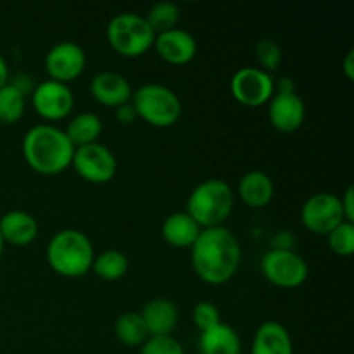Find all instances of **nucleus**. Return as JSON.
<instances>
[{"instance_id":"nucleus-23","label":"nucleus","mask_w":354,"mask_h":354,"mask_svg":"<svg viewBox=\"0 0 354 354\" xmlns=\"http://www.w3.org/2000/svg\"><path fill=\"white\" fill-rule=\"evenodd\" d=\"M114 335L121 344L128 348H140L149 339L147 328H145L144 320L137 311H127L120 315L114 322Z\"/></svg>"},{"instance_id":"nucleus-30","label":"nucleus","mask_w":354,"mask_h":354,"mask_svg":"<svg viewBox=\"0 0 354 354\" xmlns=\"http://www.w3.org/2000/svg\"><path fill=\"white\" fill-rule=\"evenodd\" d=\"M192 320L201 332L207 330L221 322L220 310L211 301H199L192 310Z\"/></svg>"},{"instance_id":"nucleus-3","label":"nucleus","mask_w":354,"mask_h":354,"mask_svg":"<svg viewBox=\"0 0 354 354\" xmlns=\"http://www.w3.org/2000/svg\"><path fill=\"white\" fill-rule=\"evenodd\" d=\"M93 244L86 234L76 228H64L52 235L47 244V263L57 275L80 279L92 270Z\"/></svg>"},{"instance_id":"nucleus-19","label":"nucleus","mask_w":354,"mask_h":354,"mask_svg":"<svg viewBox=\"0 0 354 354\" xmlns=\"http://www.w3.org/2000/svg\"><path fill=\"white\" fill-rule=\"evenodd\" d=\"M0 235L3 242H9L12 245L31 244L38 235L37 218L23 209L7 211L0 218Z\"/></svg>"},{"instance_id":"nucleus-25","label":"nucleus","mask_w":354,"mask_h":354,"mask_svg":"<svg viewBox=\"0 0 354 354\" xmlns=\"http://www.w3.org/2000/svg\"><path fill=\"white\" fill-rule=\"evenodd\" d=\"M26 97L12 83H6L0 88V123L14 124L24 116Z\"/></svg>"},{"instance_id":"nucleus-21","label":"nucleus","mask_w":354,"mask_h":354,"mask_svg":"<svg viewBox=\"0 0 354 354\" xmlns=\"http://www.w3.org/2000/svg\"><path fill=\"white\" fill-rule=\"evenodd\" d=\"M197 349L199 354H241L242 344L235 328L220 322L214 327L201 332Z\"/></svg>"},{"instance_id":"nucleus-31","label":"nucleus","mask_w":354,"mask_h":354,"mask_svg":"<svg viewBox=\"0 0 354 354\" xmlns=\"http://www.w3.org/2000/svg\"><path fill=\"white\" fill-rule=\"evenodd\" d=\"M342 213H344V220L349 223H354V187L349 185L346 192L341 197Z\"/></svg>"},{"instance_id":"nucleus-28","label":"nucleus","mask_w":354,"mask_h":354,"mask_svg":"<svg viewBox=\"0 0 354 354\" xmlns=\"http://www.w3.org/2000/svg\"><path fill=\"white\" fill-rule=\"evenodd\" d=\"M328 248L337 256H351L354 252V223L342 221L327 234Z\"/></svg>"},{"instance_id":"nucleus-33","label":"nucleus","mask_w":354,"mask_h":354,"mask_svg":"<svg viewBox=\"0 0 354 354\" xmlns=\"http://www.w3.org/2000/svg\"><path fill=\"white\" fill-rule=\"evenodd\" d=\"M275 92H296V83H294L292 78H289V76H282L279 82H275Z\"/></svg>"},{"instance_id":"nucleus-6","label":"nucleus","mask_w":354,"mask_h":354,"mask_svg":"<svg viewBox=\"0 0 354 354\" xmlns=\"http://www.w3.org/2000/svg\"><path fill=\"white\" fill-rule=\"evenodd\" d=\"M106 37L111 47L124 57H138L154 45L156 33L145 16L137 12H121L109 21Z\"/></svg>"},{"instance_id":"nucleus-24","label":"nucleus","mask_w":354,"mask_h":354,"mask_svg":"<svg viewBox=\"0 0 354 354\" xmlns=\"http://www.w3.org/2000/svg\"><path fill=\"white\" fill-rule=\"evenodd\" d=\"M128 266H130L128 258L118 249H106L99 256H95L92 263L93 273L106 282H116L123 279L128 272Z\"/></svg>"},{"instance_id":"nucleus-12","label":"nucleus","mask_w":354,"mask_h":354,"mask_svg":"<svg viewBox=\"0 0 354 354\" xmlns=\"http://www.w3.org/2000/svg\"><path fill=\"white\" fill-rule=\"evenodd\" d=\"M45 71L48 78L68 83L78 78L86 66V54L76 41L62 40L52 45L45 55Z\"/></svg>"},{"instance_id":"nucleus-8","label":"nucleus","mask_w":354,"mask_h":354,"mask_svg":"<svg viewBox=\"0 0 354 354\" xmlns=\"http://www.w3.org/2000/svg\"><path fill=\"white\" fill-rule=\"evenodd\" d=\"M71 166L78 173V176L95 185L111 182L118 171L116 156L100 142L76 147Z\"/></svg>"},{"instance_id":"nucleus-11","label":"nucleus","mask_w":354,"mask_h":354,"mask_svg":"<svg viewBox=\"0 0 354 354\" xmlns=\"http://www.w3.org/2000/svg\"><path fill=\"white\" fill-rule=\"evenodd\" d=\"M31 104L44 120L59 121L69 116L75 107V95L68 83L44 80L31 92Z\"/></svg>"},{"instance_id":"nucleus-17","label":"nucleus","mask_w":354,"mask_h":354,"mask_svg":"<svg viewBox=\"0 0 354 354\" xmlns=\"http://www.w3.org/2000/svg\"><path fill=\"white\" fill-rule=\"evenodd\" d=\"M251 354H294L292 337L280 322H265L254 332Z\"/></svg>"},{"instance_id":"nucleus-18","label":"nucleus","mask_w":354,"mask_h":354,"mask_svg":"<svg viewBox=\"0 0 354 354\" xmlns=\"http://www.w3.org/2000/svg\"><path fill=\"white\" fill-rule=\"evenodd\" d=\"M237 196L249 207H265L275 196V185L268 173L251 169L239 180Z\"/></svg>"},{"instance_id":"nucleus-26","label":"nucleus","mask_w":354,"mask_h":354,"mask_svg":"<svg viewBox=\"0 0 354 354\" xmlns=\"http://www.w3.org/2000/svg\"><path fill=\"white\" fill-rule=\"evenodd\" d=\"M149 26L152 28L156 35L162 33V31H168L176 28L180 21V7L175 2H169V0H162V2L154 3V6L149 9L147 16Z\"/></svg>"},{"instance_id":"nucleus-16","label":"nucleus","mask_w":354,"mask_h":354,"mask_svg":"<svg viewBox=\"0 0 354 354\" xmlns=\"http://www.w3.org/2000/svg\"><path fill=\"white\" fill-rule=\"evenodd\" d=\"M138 313L144 320L149 337L171 335L178 325V308L171 299H166V297L151 299Z\"/></svg>"},{"instance_id":"nucleus-27","label":"nucleus","mask_w":354,"mask_h":354,"mask_svg":"<svg viewBox=\"0 0 354 354\" xmlns=\"http://www.w3.org/2000/svg\"><path fill=\"white\" fill-rule=\"evenodd\" d=\"M254 54L259 68L263 71L270 73V75H272V71L279 69V66L282 64V48H280V45L273 38H261L256 44Z\"/></svg>"},{"instance_id":"nucleus-32","label":"nucleus","mask_w":354,"mask_h":354,"mask_svg":"<svg viewBox=\"0 0 354 354\" xmlns=\"http://www.w3.org/2000/svg\"><path fill=\"white\" fill-rule=\"evenodd\" d=\"M114 118H116V121H120L121 124H131L137 120V113H135L131 102H128L114 109Z\"/></svg>"},{"instance_id":"nucleus-13","label":"nucleus","mask_w":354,"mask_h":354,"mask_svg":"<svg viewBox=\"0 0 354 354\" xmlns=\"http://www.w3.org/2000/svg\"><path fill=\"white\" fill-rule=\"evenodd\" d=\"M268 118L273 128L282 133L299 130L306 118V106L297 92H275L268 100Z\"/></svg>"},{"instance_id":"nucleus-1","label":"nucleus","mask_w":354,"mask_h":354,"mask_svg":"<svg viewBox=\"0 0 354 354\" xmlns=\"http://www.w3.org/2000/svg\"><path fill=\"white\" fill-rule=\"evenodd\" d=\"M196 275L209 286L227 283L237 273L242 251L237 237L227 227L203 228L190 248Z\"/></svg>"},{"instance_id":"nucleus-14","label":"nucleus","mask_w":354,"mask_h":354,"mask_svg":"<svg viewBox=\"0 0 354 354\" xmlns=\"http://www.w3.org/2000/svg\"><path fill=\"white\" fill-rule=\"evenodd\" d=\"M152 47L156 48L162 61L176 66L187 64L197 54L196 38L192 33L182 30V28H173V30L158 33Z\"/></svg>"},{"instance_id":"nucleus-20","label":"nucleus","mask_w":354,"mask_h":354,"mask_svg":"<svg viewBox=\"0 0 354 354\" xmlns=\"http://www.w3.org/2000/svg\"><path fill=\"white\" fill-rule=\"evenodd\" d=\"M203 228L197 225V221L190 216L187 211H178L173 213L162 221L161 235L169 245L176 249L192 248L194 242L199 237Z\"/></svg>"},{"instance_id":"nucleus-7","label":"nucleus","mask_w":354,"mask_h":354,"mask_svg":"<svg viewBox=\"0 0 354 354\" xmlns=\"http://www.w3.org/2000/svg\"><path fill=\"white\" fill-rule=\"evenodd\" d=\"M263 277L280 289H296L310 275L306 259L294 249H270L259 263Z\"/></svg>"},{"instance_id":"nucleus-15","label":"nucleus","mask_w":354,"mask_h":354,"mask_svg":"<svg viewBox=\"0 0 354 354\" xmlns=\"http://www.w3.org/2000/svg\"><path fill=\"white\" fill-rule=\"evenodd\" d=\"M90 93L99 104L116 109V107L130 102L133 88H131V83L121 73L106 69V71L97 73L92 78Z\"/></svg>"},{"instance_id":"nucleus-29","label":"nucleus","mask_w":354,"mask_h":354,"mask_svg":"<svg viewBox=\"0 0 354 354\" xmlns=\"http://www.w3.org/2000/svg\"><path fill=\"white\" fill-rule=\"evenodd\" d=\"M140 354H185L183 346L173 335H158L149 337L140 346Z\"/></svg>"},{"instance_id":"nucleus-10","label":"nucleus","mask_w":354,"mask_h":354,"mask_svg":"<svg viewBox=\"0 0 354 354\" xmlns=\"http://www.w3.org/2000/svg\"><path fill=\"white\" fill-rule=\"evenodd\" d=\"M230 90L235 100L244 106L258 107L268 104L275 93V80L258 66L237 69L230 80Z\"/></svg>"},{"instance_id":"nucleus-22","label":"nucleus","mask_w":354,"mask_h":354,"mask_svg":"<svg viewBox=\"0 0 354 354\" xmlns=\"http://www.w3.org/2000/svg\"><path fill=\"white\" fill-rule=\"evenodd\" d=\"M102 130V120H100L95 113H92V111H83V113H78L71 121H69L64 133L68 135L69 142H71L76 149L99 142Z\"/></svg>"},{"instance_id":"nucleus-5","label":"nucleus","mask_w":354,"mask_h":354,"mask_svg":"<svg viewBox=\"0 0 354 354\" xmlns=\"http://www.w3.org/2000/svg\"><path fill=\"white\" fill-rule=\"evenodd\" d=\"M137 118L158 128H169L182 116V100L175 90L161 83H144L131 95Z\"/></svg>"},{"instance_id":"nucleus-4","label":"nucleus","mask_w":354,"mask_h":354,"mask_svg":"<svg viewBox=\"0 0 354 354\" xmlns=\"http://www.w3.org/2000/svg\"><path fill=\"white\" fill-rule=\"evenodd\" d=\"M234 201L230 183L221 178H207L189 194L185 211L201 228L225 227L234 211Z\"/></svg>"},{"instance_id":"nucleus-2","label":"nucleus","mask_w":354,"mask_h":354,"mask_svg":"<svg viewBox=\"0 0 354 354\" xmlns=\"http://www.w3.org/2000/svg\"><path fill=\"white\" fill-rule=\"evenodd\" d=\"M75 145L64 130L54 124H35L23 138V156L28 166L41 175H57L71 166Z\"/></svg>"},{"instance_id":"nucleus-9","label":"nucleus","mask_w":354,"mask_h":354,"mask_svg":"<svg viewBox=\"0 0 354 354\" xmlns=\"http://www.w3.org/2000/svg\"><path fill=\"white\" fill-rule=\"evenodd\" d=\"M304 228L317 235H327L344 220L341 197L332 192H317L304 201L301 207Z\"/></svg>"},{"instance_id":"nucleus-34","label":"nucleus","mask_w":354,"mask_h":354,"mask_svg":"<svg viewBox=\"0 0 354 354\" xmlns=\"http://www.w3.org/2000/svg\"><path fill=\"white\" fill-rule=\"evenodd\" d=\"M6 83H9V64H7L6 57L0 54V88H2Z\"/></svg>"},{"instance_id":"nucleus-36","label":"nucleus","mask_w":354,"mask_h":354,"mask_svg":"<svg viewBox=\"0 0 354 354\" xmlns=\"http://www.w3.org/2000/svg\"><path fill=\"white\" fill-rule=\"evenodd\" d=\"M3 244H6V242H3L2 235H0V258H2V252H3Z\"/></svg>"},{"instance_id":"nucleus-35","label":"nucleus","mask_w":354,"mask_h":354,"mask_svg":"<svg viewBox=\"0 0 354 354\" xmlns=\"http://www.w3.org/2000/svg\"><path fill=\"white\" fill-rule=\"evenodd\" d=\"M344 73L349 80L354 78V50H349L344 59Z\"/></svg>"}]
</instances>
